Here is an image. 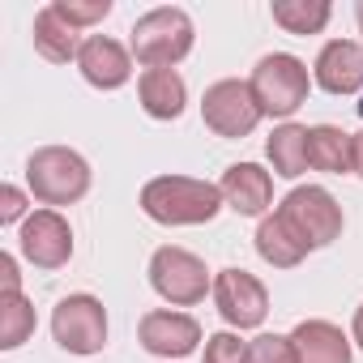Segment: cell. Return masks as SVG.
<instances>
[{
    "label": "cell",
    "mask_w": 363,
    "mask_h": 363,
    "mask_svg": "<svg viewBox=\"0 0 363 363\" xmlns=\"http://www.w3.org/2000/svg\"><path fill=\"white\" fill-rule=\"evenodd\" d=\"M201 120H206V128H210L214 137H223V141H244V137L265 120V111H261V103H257V94H252L248 82L223 77V82H214V86L206 90V99H201Z\"/></svg>",
    "instance_id": "7"
},
{
    "label": "cell",
    "mask_w": 363,
    "mask_h": 363,
    "mask_svg": "<svg viewBox=\"0 0 363 363\" xmlns=\"http://www.w3.org/2000/svg\"><path fill=\"white\" fill-rule=\"evenodd\" d=\"M312 82L325 94H359L363 90V43L329 39L312 65Z\"/></svg>",
    "instance_id": "14"
},
{
    "label": "cell",
    "mask_w": 363,
    "mask_h": 363,
    "mask_svg": "<svg viewBox=\"0 0 363 363\" xmlns=\"http://www.w3.org/2000/svg\"><path fill=\"white\" fill-rule=\"evenodd\" d=\"M252 244H257V257L265 261V265H274V269H295L312 248L278 218V214H265L261 223H257V235H252Z\"/></svg>",
    "instance_id": "19"
},
{
    "label": "cell",
    "mask_w": 363,
    "mask_h": 363,
    "mask_svg": "<svg viewBox=\"0 0 363 363\" xmlns=\"http://www.w3.org/2000/svg\"><path fill=\"white\" fill-rule=\"evenodd\" d=\"M150 286L171 308H193V303L206 299V291H214V278H210V269H206V261L197 252L162 244L150 257Z\"/></svg>",
    "instance_id": "6"
},
{
    "label": "cell",
    "mask_w": 363,
    "mask_h": 363,
    "mask_svg": "<svg viewBox=\"0 0 363 363\" xmlns=\"http://www.w3.org/2000/svg\"><path fill=\"white\" fill-rule=\"evenodd\" d=\"M350 342H354V346L363 350V303L354 308V320H350Z\"/></svg>",
    "instance_id": "28"
},
{
    "label": "cell",
    "mask_w": 363,
    "mask_h": 363,
    "mask_svg": "<svg viewBox=\"0 0 363 363\" xmlns=\"http://www.w3.org/2000/svg\"><path fill=\"white\" fill-rule=\"evenodd\" d=\"M214 308L231 329H261L269 316V291L257 274L248 269H218L214 274Z\"/></svg>",
    "instance_id": "9"
},
{
    "label": "cell",
    "mask_w": 363,
    "mask_h": 363,
    "mask_svg": "<svg viewBox=\"0 0 363 363\" xmlns=\"http://www.w3.org/2000/svg\"><path fill=\"white\" fill-rule=\"evenodd\" d=\"M308 167L325 175L354 171V137L337 124H312L308 128Z\"/></svg>",
    "instance_id": "18"
},
{
    "label": "cell",
    "mask_w": 363,
    "mask_h": 363,
    "mask_svg": "<svg viewBox=\"0 0 363 363\" xmlns=\"http://www.w3.org/2000/svg\"><path fill=\"white\" fill-rule=\"evenodd\" d=\"M248 363H299L291 333H257L248 342Z\"/></svg>",
    "instance_id": "23"
},
{
    "label": "cell",
    "mask_w": 363,
    "mask_h": 363,
    "mask_svg": "<svg viewBox=\"0 0 363 363\" xmlns=\"http://www.w3.org/2000/svg\"><path fill=\"white\" fill-rule=\"evenodd\" d=\"M227 210H235L240 218H265V210L274 206V175L261 162H231L218 179Z\"/></svg>",
    "instance_id": "12"
},
{
    "label": "cell",
    "mask_w": 363,
    "mask_h": 363,
    "mask_svg": "<svg viewBox=\"0 0 363 363\" xmlns=\"http://www.w3.org/2000/svg\"><path fill=\"white\" fill-rule=\"evenodd\" d=\"M18 252L35 269H65L73 261V227L60 210H35L18 231Z\"/></svg>",
    "instance_id": "10"
},
{
    "label": "cell",
    "mask_w": 363,
    "mask_h": 363,
    "mask_svg": "<svg viewBox=\"0 0 363 363\" xmlns=\"http://www.w3.org/2000/svg\"><path fill=\"white\" fill-rule=\"evenodd\" d=\"M137 342H141L150 354H158V359L171 363V359H184V354H193V350L201 346V325H197V316H189V312L154 308V312L141 316Z\"/></svg>",
    "instance_id": "11"
},
{
    "label": "cell",
    "mask_w": 363,
    "mask_h": 363,
    "mask_svg": "<svg viewBox=\"0 0 363 363\" xmlns=\"http://www.w3.org/2000/svg\"><path fill=\"white\" fill-rule=\"evenodd\" d=\"M77 69L94 90H120L133 77V52L111 35H86L77 52Z\"/></svg>",
    "instance_id": "13"
},
{
    "label": "cell",
    "mask_w": 363,
    "mask_h": 363,
    "mask_svg": "<svg viewBox=\"0 0 363 363\" xmlns=\"http://www.w3.org/2000/svg\"><path fill=\"white\" fill-rule=\"evenodd\" d=\"M274 26H282L286 35H320L333 18L329 0H274L269 5Z\"/></svg>",
    "instance_id": "21"
},
{
    "label": "cell",
    "mask_w": 363,
    "mask_h": 363,
    "mask_svg": "<svg viewBox=\"0 0 363 363\" xmlns=\"http://www.w3.org/2000/svg\"><path fill=\"white\" fill-rule=\"evenodd\" d=\"M26 184L43 210L73 206L90 193V162L69 145H43L26 158Z\"/></svg>",
    "instance_id": "3"
},
{
    "label": "cell",
    "mask_w": 363,
    "mask_h": 363,
    "mask_svg": "<svg viewBox=\"0 0 363 363\" xmlns=\"http://www.w3.org/2000/svg\"><path fill=\"white\" fill-rule=\"evenodd\" d=\"M30 39H35V52L43 56V60H52V65H69V60H77V52H82V30H73L60 13H56V5H43L39 13H35V26H30Z\"/></svg>",
    "instance_id": "17"
},
{
    "label": "cell",
    "mask_w": 363,
    "mask_h": 363,
    "mask_svg": "<svg viewBox=\"0 0 363 363\" xmlns=\"http://www.w3.org/2000/svg\"><path fill=\"white\" fill-rule=\"evenodd\" d=\"M35 210H30V201H26V193L18 189V184H5L0 189V223L5 227H18V223H26Z\"/></svg>",
    "instance_id": "26"
},
{
    "label": "cell",
    "mask_w": 363,
    "mask_h": 363,
    "mask_svg": "<svg viewBox=\"0 0 363 363\" xmlns=\"http://www.w3.org/2000/svg\"><path fill=\"white\" fill-rule=\"evenodd\" d=\"M354 175L363 179V128L354 133Z\"/></svg>",
    "instance_id": "29"
},
{
    "label": "cell",
    "mask_w": 363,
    "mask_h": 363,
    "mask_svg": "<svg viewBox=\"0 0 363 363\" xmlns=\"http://www.w3.org/2000/svg\"><path fill=\"white\" fill-rule=\"evenodd\" d=\"M265 158H269L274 175L299 179L308 171V124H295V120L278 124L269 133V141H265Z\"/></svg>",
    "instance_id": "20"
},
{
    "label": "cell",
    "mask_w": 363,
    "mask_h": 363,
    "mask_svg": "<svg viewBox=\"0 0 363 363\" xmlns=\"http://www.w3.org/2000/svg\"><path fill=\"white\" fill-rule=\"evenodd\" d=\"M248 86H252V94H257L261 111L286 124V120L308 103L312 77H308V65H303L299 56H291V52H269V56H261V60H257V69H252Z\"/></svg>",
    "instance_id": "4"
},
{
    "label": "cell",
    "mask_w": 363,
    "mask_h": 363,
    "mask_svg": "<svg viewBox=\"0 0 363 363\" xmlns=\"http://www.w3.org/2000/svg\"><path fill=\"white\" fill-rule=\"evenodd\" d=\"M22 291V274H18V257L0 252V295H18Z\"/></svg>",
    "instance_id": "27"
},
{
    "label": "cell",
    "mask_w": 363,
    "mask_h": 363,
    "mask_svg": "<svg viewBox=\"0 0 363 363\" xmlns=\"http://www.w3.org/2000/svg\"><path fill=\"white\" fill-rule=\"evenodd\" d=\"M137 99H141V111L150 120H179L189 107V86L175 69H141Z\"/></svg>",
    "instance_id": "15"
},
{
    "label": "cell",
    "mask_w": 363,
    "mask_h": 363,
    "mask_svg": "<svg viewBox=\"0 0 363 363\" xmlns=\"http://www.w3.org/2000/svg\"><path fill=\"white\" fill-rule=\"evenodd\" d=\"M359 116H363V94H359Z\"/></svg>",
    "instance_id": "31"
},
{
    "label": "cell",
    "mask_w": 363,
    "mask_h": 363,
    "mask_svg": "<svg viewBox=\"0 0 363 363\" xmlns=\"http://www.w3.org/2000/svg\"><path fill=\"white\" fill-rule=\"evenodd\" d=\"M35 333V303L18 295H0V350H18Z\"/></svg>",
    "instance_id": "22"
},
{
    "label": "cell",
    "mask_w": 363,
    "mask_h": 363,
    "mask_svg": "<svg viewBox=\"0 0 363 363\" xmlns=\"http://www.w3.org/2000/svg\"><path fill=\"white\" fill-rule=\"evenodd\" d=\"M227 210L223 189L193 175H154L141 189V214L158 227H206Z\"/></svg>",
    "instance_id": "1"
},
{
    "label": "cell",
    "mask_w": 363,
    "mask_h": 363,
    "mask_svg": "<svg viewBox=\"0 0 363 363\" xmlns=\"http://www.w3.org/2000/svg\"><path fill=\"white\" fill-rule=\"evenodd\" d=\"M274 214H278L308 248H329V244L342 235V227H346L337 197H333L329 189H320V184H299V189H291V193L278 201Z\"/></svg>",
    "instance_id": "5"
},
{
    "label": "cell",
    "mask_w": 363,
    "mask_h": 363,
    "mask_svg": "<svg viewBox=\"0 0 363 363\" xmlns=\"http://www.w3.org/2000/svg\"><path fill=\"white\" fill-rule=\"evenodd\" d=\"M128 35V52L141 69H175L197 43V26L179 5H158L141 13Z\"/></svg>",
    "instance_id": "2"
},
{
    "label": "cell",
    "mask_w": 363,
    "mask_h": 363,
    "mask_svg": "<svg viewBox=\"0 0 363 363\" xmlns=\"http://www.w3.org/2000/svg\"><path fill=\"white\" fill-rule=\"evenodd\" d=\"M291 342H295V354L299 363H354V350H350V337L333 325V320H299L291 329Z\"/></svg>",
    "instance_id": "16"
},
{
    "label": "cell",
    "mask_w": 363,
    "mask_h": 363,
    "mask_svg": "<svg viewBox=\"0 0 363 363\" xmlns=\"http://www.w3.org/2000/svg\"><path fill=\"white\" fill-rule=\"evenodd\" d=\"M56 13L73 26V30H86V26H99L107 13H111V0H52Z\"/></svg>",
    "instance_id": "24"
},
{
    "label": "cell",
    "mask_w": 363,
    "mask_h": 363,
    "mask_svg": "<svg viewBox=\"0 0 363 363\" xmlns=\"http://www.w3.org/2000/svg\"><path fill=\"white\" fill-rule=\"evenodd\" d=\"M354 22H359V35H363V0L354 5Z\"/></svg>",
    "instance_id": "30"
},
{
    "label": "cell",
    "mask_w": 363,
    "mask_h": 363,
    "mask_svg": "<svg viewBox=\"0 0 363 363\" xmlns=\"http://www.w3.org/2000/svg\"><path fill=\"white\" fill-rule=\"evenodd\" d=\"M52 337L69 354H99L107 346V308H103V299H94L86 291L65 295L52 308Z\"/></svg>",
    "instance_id": "8"
},
{
    "label": "cell",
    "mask_w": 363,
    "mask_h": 363,
    "mask_svg": "<svg viewBox=\"0 0 363 363\" xmlns=\"http://www.w3.org/2000/svg\"><path fill=\"white\" fill-rule=\"evenodd\" d=\"M206 363H248V342H240L231 329H218L206 337Z\"/></svg>",
    "instance_id": "25"
}]
</instances>
